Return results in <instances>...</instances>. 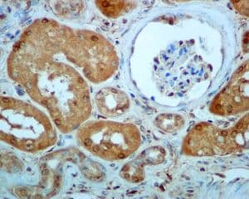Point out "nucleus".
Wrapping results in <instances>:
<instances>
[{
	"instance_id": "39448f33",
	"label": "nucleus",
	"mask_w": 249,
	"mask_h": 199,
	"mask_svg": "<svg viewBox=\"0 0 249 199\" xmlns=\"http://www.w3.org/2000/svg\"><path fill=\"white\" fill-rule=\"evenodd\" d=\"M130 3L124 1H98L96 4L102 13L109 17H117L124 12Z\"/></svg>"
},
{
	"instance_id": "0eeeda50",
	"label": "nucleus",
	"mask_w": 249,
	"mask_h": 199,
	"mask_svg": "<svg viewBox=\"0 0 249 199\" xmlns=\"http://www.w3.org/2000/svg\"><path fill=\"white\" fill-rule=\"evenodd\" d=\"M235 9H237L241 15L249 16V1H242V2H233Z\"/></svg>"
},
{
	"instance_id": "20e7f679",
	"label": "nucleus",
	"mask_w": 249,
	"mask_h": 199,
	"mask_svg": "<svg viewBox=\"0 0 249 199\" xmlns=\"http://www.w3.org/2000/svg\"><path fill=\"white\" fill-rule=\"evenodd\" d=\"M96 105L102 114L116 116L127 110L129 100L122 91L116 89L106 88L96 96Z\"/></svg>"
},
{
	"instance_id": "423d86ee",
	"label": "nucleus",
	"mask_w": 249,
	"mask_h": 199,
	"mask_svg": "<svg viewBox=\"0 0 249 199\" xmlns=\"http://www.w3.org/2000/svg\"><path fill=\"white\" fill-rule=\"evenodd\" d=\"M156 124L159 128L170 132L181 127L184 120L181 117L176 115H161L156 118Z\"/></svg>"
},
{
	"instance_id": "f03ea898",
	"label": "nucleus",
	"mask_w": 249,
	"mask_h": 199,
	"mask_svg": "<svg viewBox=\"0 0 249 199\" xmlns=\"http://www.w3.org/2000/svg\"><path fill=\"white\" fill-rule=\"evenodd\" d=\"M249 147V116L232 128L223 130L209 123L195 126L185 139L184 151L195 156L237 153Z\"/></svg>"
},
{
	"instance_id": "7ed1b4c3",
	"label": "nucleus",
	"mask_w": 249,
	"mask_h": 199,
	"mask_svg": "<svg viewBox=\"0 0 249 199\" xmlns=\"http://www.w3.org/2000/svg\"><path fill=\"white\" fill-rule=\"evenodd\" d=\"M249 109V63L242 66L230 83L214 98L210 110L219 116L242 113Z\"/></svg>"
},
{
	"instance_id": "f257e3e1",
	"label": "nucleus",
	"mask_w": 249,
	"mask_h": 199,
	"mask_svg": "<svg viewBox=\"0 0 249 199\" xmlns=\"http://www.w3.org/2000/svg\"><path fill=\"white\" fill-rule=\"evenodd\" d=\"M80 141L97 156L108 160L124 159L139 147L138 129L132 125L97 121L79 131Z\"/></svg>"
}]
</instances>
